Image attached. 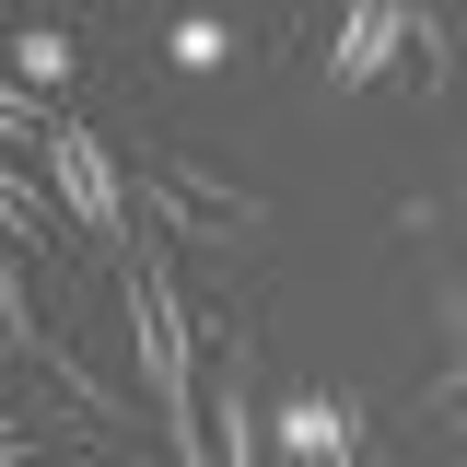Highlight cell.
Here are the masks:
<instances>
[{"mask_svg":"<svg viewBox=\"0 0 467 467\" xmlns=\"http://www.w3.org/2000/svg\"><path fill=\"white\" fill-rule=\"evenodd\" d=\"M36 456V432H24V420H0V467H24Z\"/></svg>","mask_w":467,"mask_h":467,"instance_id":"13","label":"cell"},{"mask_svg":"<svg viewBox=\"0 0 467 467\" xmlns=\"http://www.w3.org/2000/svg\"><path fill=\"white\" fill-rule=\"evenodd\" d=\"M281 444H292V467H362V420H350V398L304 386V398L281 409Z\"/></svg>","mask_w":467,"mask_h":467,"instance_id":"4","label":"cell"},{"mask_svg":"<svg viewBox=\"0 0 467 467\" xmlns=\"http://www.w3.org/2000/svg\"><path fill=\"white\" fill-rule=\"evenodd\" d=\"M12 58H24V94H58V82H70V47H58V36H24Z\"/></svg>","mask_w":467,"mask_h":467,"instance_id":"12","label":"cell"},{"mask_svg":"<svg viewBox=\"0 0 467 467\" xmlns=\"http://www.w3.org/2000/svg\"><path fill=\"white\" fill-rule=\"evenodd\" d=\"M409 12H432V0H409Z\"/></svg>","mask_w":467,"mask_h":467,"instance_id":"14","label":"cell"},{"mask_svg":"<svg viewBox=\"0 0 467 467\" xmlns=\"http://www.w3.org/2000/svg\"><path fill=\"white\" fill-rule=\"evenodd\" d=\"M409 70H420V94H444V82H456V58H444V24H432V12H409Z\"/></svg>","mask_w":467,"mask_h":467,"instance_id":"9","label":"cell"},{"mask_svg":"<svg viewBox=\"0 0 467 467\" xmlns=\"http://www.w3.org/2000/svg\"><path fill=\"white\" fill-rule=\"evenodd\" d=\"M409 47V0H350L339 47H327V82H374V70H398Z\"/></svg>","mask_w":467,"mask_h":467,"instance_id":"5","label":"cell"},{"mask_svg":"<svg viewBox=\"0 0 467 467\" xmlns=\"http://www.w3.org/2000/svg\"><path fill=\"white\" fill-rule=\"evenodd\" d=\"M432 316H444V374L420 409H467V292H432Z\"/></svg>","mask_w":467,"mask_h":467,"instance_id":"7","label":"cell"},{"mask_svg":"<svg viewBox=\"0 0 467 467\" xmlns=\"http://www.w3.org/2000/svg\"><path fill=\"white\" fill-rule=\"evenodd\" d=\"M47 350V327H36V304H24V281L0 269V362H36Z\"/></svg>","mask_w":467,"mask_h":467,"instance_id":"8","label":"cell"},{"mask_svg":"<svg viewBox=\"0 0 467 467\" xmlns=\"http://www.w3.org/2000/svg\"><path fill=\"white\" fill-rule=\"evenodd\" d=\"M175 58H187V70H223V58H234V36L211 24V12H187V24H175Z\"/></svg>","mask_w":467,"mask_h":467,"instance_id":"11","label":"cell"},{"mask_svg":"<svg viewBox=\"0 0 467 467\" xmlns=\"http://www.w3.org/2000/svg\"><path fill=\"white\" fill-rule=\"evenodd\" d=\"M0 234H12V245H58V234H70V211H47V187L12 164V152H0Z\"/></svg>","mask_w":467,"mask_h":467,"instance_id":"6","label":"cell"},{"mask_svg":"<svg viewBox=\"0 0 467 467\" xmlns=\"http://www.w3.org/2000/svg\"><path fill=\"white\" fill-rule=\"evenodd\" d=\"M117 316H129V350H140L152 420L175 432V456H187V467H211V432H199V339H187V304H175V281H164L152 245L117 269Z\"/></svg>","mask_w":467,"mask_h":467,"instance_id":"1","label":"cell"},{"mask_svg":"<svg viewBox=\"0 0 467 467\" xmlns=\"http://www.w3.org/2000/svg\"><path fill=\"white\" fill-rule=\"evenodd\" d=\"M140 211H152V234H175V245H257V223H269L257 187H223V175H199L187 152H152V164H140Z\"/></svg>","mask_w":467,"mask_h":467,"instance_id":"2","label":"cell"},{"mask_svg":"<svg viewBox=\"0 0 467 467\" xmlns=\"http://www.w3.org/2000/svg\"><path fill=\"white\" fill-rule=\"evenodd\" d=\"M47 175H58L70 234H117V223H129V187H117V164H106V140H94V129H70V117H58V129H47Z\"/></svg>","mask_w":467,"mask_h":467,"instance_id":"3","label":"cell"},{"mask_svg":"<svg viewBox=\"0 0 467 467\" xmlns=\"http://www.w3.org/2000/svg\"><path fill=\"white\" fill-rule=\"evenodd\" d=\"M58 117H47V94H24V82H0V140H47Z\"/></svg>","mask_w":467,"mask_h":467,"instance_id":"10","label":"cell"}]
</instances>
